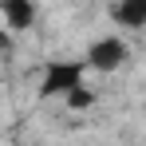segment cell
I'll list each match as a JSON object with an SVG mask.
<instances>
[{
  "mask_svg": "<svg viewBox=\"0 0 146 146\" xmlns=\"http://www.w3.org/2000/svg\"><path fill=\"white\" fill-rule=\"evenodd\" d=\"M83 71H87V63H79V59H51L44 67V79H40V95L44 99H67L71 91L83 87Z\"/></svg>",
  "mask_w": 146,
  "mask_h": 146,
  "instance_id": "1",
  "label": "cell"
},
{
  "mask_svg": "<svg viewBox=\"0 0 146 146\" xmlns=\"http://www.w3.org/2000/svg\"><path fill=\"white\" fill-rule=\"evenodd\" d=\"M122 59H126V44L119 36L95 40L91 51H87V67H95V71H115V67H122Z\"/></svg>",
  "mask_w": 146,
  "mask_h": 146,
  "instance_id": "2",
  "label": "cell"
},
{
  "mask_svg": "<svg viewBox=\"0 0 146 146\" xmlns=\"http://www.w3.org/2000/svg\"><path fill=\"white\" fill-rule=\"evenodd\" d=\"M0 12L8 20V32H24L36 20V4L32 0H0Z\"/></svg>",
  "mask_w": 146,
  "mask_h": 146,
  "instance_id": "3",
  "label": "cell"
},
{
  "mask_svg": "<svg viewBox=\"0 0 146 146\" xmlns=\"http://www.w3.org/2000/svg\"><path fill=\"white\" fill-rule=\"evenodd\" d=\"M115 20L122 28H142L146 24V0H119L115 4Z\"/></svg>",
  "mask_w": 146,
  "mask_h": 146,
  "instance_id": "4",
  "label": "cell"
},
{
  "mask_svg": "<svg viewBox=\"0 0 146 146\" xmlns=\"http://www.w3.org/2000/svg\"><path fill=\"white\" fill-rule=\"evenodd\" d=\"M67 107L71 111H87V107H95V91H87V87H79L67 95Z\"/></svg>",
  "mask_w": 146,
  "mask_h": 146,
  "instance_id": "5",
  "label": "cell"
}]
</instances>
